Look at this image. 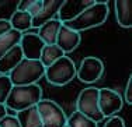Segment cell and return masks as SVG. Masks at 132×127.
<instances>
[{
    "instance_id": "obj_1",
    "label": "cell",
    "mask_w": 132,
    "mask_h": 127,
    "mask_svg": "<svg viewBox=\"0 0 132 127\" xmlns=\"http://www.w3.org/2000/svg\"><path fill=\"white\" fill-rule=\"evenodd\" d=\"M42 99V89L38 84L13 87L4 102V106L11 112H21L31 106H35Z\"/></svg>"
},
{
    "instance_id": "obj_2",
    "label": "cell",
    "mask_w": 132,
    "mask_h": 127,
    "mask_svg": "<svg viewBox=\"0 0 132 127\" xmlns=\"http://www.w3.org/2000/svg\"><path fill=\"white\" fill-rule=\"evenodd\" d=\"M107 17H108V3L107 2H94L93 6L86 8L75 20L69 21V23H65L62 25H65L69 29L80 34L81 31H86V29L101 25L107 20Z\"/></svg>"
},
{
    "instance_id": "obj_3",
    "label": "cell",
    "mask_w": 132,
    "mask_h": 127,
    "mask_svg": "<svg viewBox=\"0 0 132 127\" xmlns=\"http://www.w3.org/2000/svg\"><path fill=\"white\" fill-rule=\"evenodd\" d=\"M45 74V67L39 63V60H28L23 59L9 74L13 87L32 85L37 84Z\"/></svg>"
},
{
    "instance_id": "obj_4",
    "label": "cell",
    "mask_w": 132,
    "mask_h": 127,
    "mask_svg": "<svg viewBox=\"0 0 132 127\" xmlns=\"http://www.w3.org/2000/svg\"><path fill=\"white\" fill-rule=\"evenodd\" d=\"M44 77L49 84L56 87H63L76 77V66L70 57L63 56L49 67H46Z\"/></svg>"
},
{
    "instance_id": "obj_5",
    "label": "cell",
    "mask_w": 132,
    "mask_h": 127,
    "mask_svg": "<svg viewBox=\"0 0 132 127\" xmlns=\"http://www.w3.org/2000/svg\"><path fill=\"white\" fill-rule=\"evenodd\" d=\"M76 110L97 124L103 122L104 117L98 109V88H96V87L84 88L77 97Z\"/></svg>"
},
{
    "instance_id": "obj_6",
    "label": "cell",
    "mask_w": 132,
    "mask_h": 127,
    "mask_svg": "<svg viewBox=\"0 0 132 127\" xmlns=\"http://www.w3.org/2000/svg\"><path fill=\"white\" fill-rule=\"evenodd\" d=\"M41 117L42 127H65L68 116L61 106L52 99H41L35 105Z\"/></svg>"
},
{
    "instance_id": "obj_7",
    "label": "cell",
    "mask_w": 132,
    "mask_h": 127,
    "mask_svg": "<svg viewBox=\"0 0 132 127\" xmlns=\"http://www.w3.org/2000/svg\"><path fill=\"white\" fill-rule=\"evenodd\" d=\"M104 73V64L98 57L87 56L81 60L80 66L76 69V77L81 82L93 84L98 78H101Z\"/></svg>"
},
{
    "instance_id": "obj_8",
    "label": "cell",
    "mask_w": 132,
    "mask_h": 127,
    "mask_svg": "<svg viewBox=\"0 0 132 127\" xmlns=\"http://www.w3.org/2000/svg\"><path fill=\"white\" fill-rule=\"evenodd\" d=\"M122 97L112 88H98V109L103 117H111L122 109Z\"/></svg>"
},
{
    "instance_id": "obj_9",
    "label": "cell",
    "mask_w": 132,
    "mask_h": 127,
    "mask_svg": "<svg viewBox=\"0 0 132 127\" xmlns=\"http://www.w3.org/2000/svg\"><path fill=\"white\" fill-rule=\"evenodd\" d=\"M93 4V0H63L58 11V20L62 24L69 23Z\"/></svg>"
},
{
    "instance_id": "obj_10",
    "label": "cell",
    "mask_w": 132,
    "mask_h": 127,
    "mask_svg": "<svg viewBox=\"0 0 132 127\" xmlns=\"http://www.w3.org/2000/svg\"><path fill=\"white\" fill-rule=\"evenodd\" d=\"M18 46H20L21 52H23L24 59H28V60H39L41 50L45 46V43L39 39L37 32H27V34L21 35Z\"/></svg>"
},
{
    "instance_id": "obj_11",
    "label": "cell",
    "mask_w": 132,
    "mask_h": 127,
    "mask_svg": "<svg viewBox=\"0 0 132 127\" xmlns=\"http://www.w3.org/2000/svg\"><path fill=\"white\" fill-rule=\"evenodd\" d=\"M81 41V36L79 32H75V31L69 29L68 27L61 25L58 32V36H56V43L55 45L63 52V55L66 56V53H70L75 49L79 46V43Z\"/></svg>"
},
{
    "instance_id": "obj_12",
    "label": "cell",
    "mask_w": 132,
    "mask_h": 127,
    "mask_svg": "<svg viewBox=\"0 0 132 127\" xmlns=\"http://www.w3.org/2000/svg\"><path fill=\"white\" fill-rule=\"evenodd\" d=\"M63 0H48V2H42V7H41L39 13L32 17V23L31 27L38 29L41 25H44L45 23L53 20L58 15V11L62 6Z\"/></svg>"
},
{
    "instance_id": "obj_13",
    "label": "cell",
    "mask_w": 132,
    "mask_h": 127,
    "mask_svg": "<svg viewBox=\"0 0 132 127\" xmlns=\"http://www.w3.org/2000/svg\"><path fill=\"white\" fill-rule=\"evenodd\" d=\"M24 59L20 46H14L3 57H0V76H9L11 70Z\"/></svg>"
},
{
    "instance_id": "obj_14",
    "label": "cell",
    "mask_w": 132,
    "mask_h": 127,
    "mask_svg": "<svg viewBox=\"0 0 132 127\" xmlns=\"http://www.w3.org/2000/svg\"><path fill=\"white\" fill-rule=\"evenodd\" d=\"M61 25H62L61 21H59L58 18H53V20L48 21V23H45L44 25L39 27L37 35L39 36V39L45 43V45H55L56 36H58Z\"/></svg>"
},
{
    "instance_id": "obj_15",
    "label": "cell",
    "mask_w": 132,
    "mask_h": 127,
    "mask_svg": "<svg viewBox=\"0 0 132 127\" xmlns=\"http://www.w3.org/2000/svg\"><path fill=\"white\" fill-rule=\"evenodd\" d=\"M115 6V17L117 23L122 28H131L132 27V2L129 0H117Z\"/></svg>"
},
{
    "instance_id": "obj_16",
    "label": "cell",
    "mask_w": 132,
    "mask_h": 127,
    "mask_svg": "<svg viewBox=\"0 0 132 127\" xmlns=\"http://www.w3.org/2000/svg\"><path fill=\"white\" fill-rule=\"evenodd\" d=\"M15 119H17L20 127H42L37 106H31L26 110L17 112L15 113Z\"/></svg>"
},
{
    "instance_id": "obj_17",
    "label": "cell",
    "mask_w": 132,
    "mask_h": 127,
    "mask_svg": "<svg viewBox=\"0 0 132 127\" xmlns=\"http://www.w3.org/2000/svg\"><path fill=\"white\" fill-rule=\"evenodd\" d=\"M11 25V29L17 31L20 34H27L30 32V29L32 28L31 27V23H32V17H31L26 11H15V13L11 15V18L9 20Z\"/></svg>"
},
{
    "instance_id": "obj_18",
    "label": "cell",
    "mask_w": 132,
    "mask_h": 127,
    "mask_svg": "<svg viewBox=\"0 0 132 127\" xmlns=\"http://www.w3.org/2000/svg\"><path fill=\"white\" fill-rule=\"evenodd\" d=\"M63 52L58 48L56 45H45L41 50L39 55V63L44 67H49L51 64H53L56 60H59L61 57H63Z\"/></svg>"
},
{
    "instance_id": "obj_19",
    "label": "cell",
    "mask_w": 132,
    "mask_h": 127,
    "mask_svg": "<svg viewBox=\"0 0 132 127\" xmlns=\"http://www.w3.org/2000/svg\"><path fill=\"white\" fill-rule=\"evenodd\" d=\"M21 35H23V34L11 29L10 32H7L6 35L0 36V57H3L10 49H13L14 46H17L18 43H20Z\"/></svg>"
},
{
    "instance_id": "obj_20",
    "label": "cell",
    "mask_w": 132,
    "mask_h": 127,
    "mask_svg": "<svg viewBox=\"0 0 132 127\" xmlns=\"http://www.w3.org/2000/svg\"><path fill=\"white\" fill-rule=\"evenodd\" d=\"M66 127H98V124L94 123L93 120L87 119L86 116H83V114L79 113L77 110H75V112L68 117Z\"/></svg>"
},
{
    "instance_id": "obj_21",
    "label": "cell",
    "mask_w": 132,
    "mask_h": 127,
    "mask_svg": "<svg viewBox=\"0 0 132 127\" xmlns=\"http://www.w3.org/2000/svg\"><path fill=\"white\" fill-rule=\"evenodd\" d=\"M41 7H42V2L41 0H26V2H20L17 6L18 11H26L31 15V17H35L39 13Z\"/></svg>"
},
{
    "instance_id": "obj_22",
    "label": "cell",
    "mask_w": 132,
    "mask_h": 127,
    "mask_svg": "<svg viewBox=\"0 0 132 127\" xmlns=\"http://www.w3.org/2000/svg\"><path fill=\"white\" fill-rule=\"evenodd\" d=\"M11 88H13V84L9 76H0V105H4Z\"/></svg>"
},
{
    "instance_id": "obj_23",
    "label": "cell",
    "mask_w": 132,
    "mask_h": 127,
    "mask_svg": "<svg viewBox=\"0 0 132 127\" xmlns=\"http://www.w3.org/2000/svg\"><path fill=\"white\" fill-rule=\"evenodd\" d=\"M104 127H125V122L119 116H111L107 119Z\"/></svg>"
},
{
    "instance_id": "obj_24",
    "label": "cell",
    "mask_w": 132,
    "mask_h": 127,
    "mask_svg": "<svg viewBox=\"0 0 132 127\" xmlns=\"http://www.w3.org/2000/svg\"><path fill=\"white\" fill-rule=\"evenodd\" d=\"M0 127H20V124H18L15 116L7 114V116H4L2 120H0Z\"/></svg>"
},
{
    "instance_id": "obj_25",
    "label": "cell",
    "mask_w": 132,
    "mask_h": 127,
    "mask_svg": "<svg viewBox=\"0 0 132 127\" xmlns=\"http://www.w3.org/2000/svg\"><path fill=\"white\" fill-rule=\"evenodd\" d=\"M128 105H132V76L128 77L127 85H125V94H124V99Z\"/></svg>"
},
{
    "instance_id": "obj_26",
    "label": "cell",
    "mask_w": 132,
    "mask_h": 127,
    "mask_svg": "<svg viewBox=\"0 0 132 127\" xmlns=\"http://www.w3.org/2000/svg\"><path fill=\"white\" fill-rule=\"evenodd\" d=\"M11 31V25L9 23V20H4V18H0V36L6 35L7 32Z\"/></svg>"
},
{
    "instance_id": "obj_27",
    "label": "cell",
    "mask_w": 132,
    "mask_h": 127,
    "mask_svg": "<svg viewBox=\"0 0 132 127\" xmlns=\"http://www.w3.org/2000/svg\"><path fill=\"white\" fill-rule=\"evenodd\" d=\"M4 116H7V108H6L4 105H0V120Z\"/></svg>"
},
{
    "instance_id": "obj_28",
    "label": "cell",
    "mask_w": 132,
    "mask_h": 127,
    "mask_svg": "<svg viewBox=\"0 0 132 127\" xmlns=\"http://www.w3.org/2000/svg\"><path fill=\"white\" fill-rule=\"evenodd\" d=\"M65 127H66V126H65Z\"/></svg>"
}]
</instances>
